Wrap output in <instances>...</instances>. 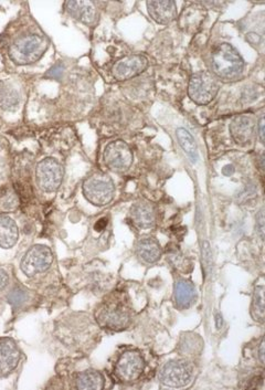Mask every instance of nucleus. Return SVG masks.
Segmentation results:
<instances>
[{"mask_svg": "<svg viewBox=\"0 0 265 390\" xmlns=\"http://www.w3.org/2000/svg\"><path fill=\"white\" fill-rule=\"evenodd\" d=\"M212 72L219 80L230 82L240 78L244 61L239 51L229 43H221L211 56Z\"/></svg>", "mask_w": 265, "mask_h": 390, "instance_id": "f257e3e1", "label": "nucleus"}, {"mask_svg": "<svg viewBox=\"0 0 265 390\" xmlns=\"http://www.w3.org/2000/svg\"><path fill=\"white\" fill-rule=\"evenodd\" d=\"M49 47V39L45 34H27L19 37L9 48V57L18 65L36 63Z\"/></svg>", "mask_w": 265, "mask_h": 390, "instance_id": "f03ea898", "label": "nucleus"}, {"mask_svg": "<svg viewBox=\"0 0 265 390\" xmlns=\"http://www.w3.org/2000/svg\"><path fill=\"white\" fill-rule=\"evenodd\" d=\"M95 318L100 327L111 331H122L129 327L131 313L123 301H104L96 309Z\"/></svg>", "mask_w": 265, "mask_h": 390, "instance_id": "7ed1b4c3", "label": "nucleus"}, {"mask_svg": "<svg viewBox=\"0 0 265 390\" xmlns=\"http://www.w3.org/2000/svg\"><path fill=\"white\" fill-rule=\"evenodd\" d=\"M83 194L93 206H106L114 198L115 185L107 174L98 172L84 181Z\"/></svg>", "mask_w": 265, "mask_h": 390, "instance_id": "20e7f679", "label": "nucleus"}, {"mask_svg": "<svg viewBox=\"0 0 265 390\" xmlns=\"http://www.w3.org/2000/svg\"><path fill=\"white\" fill-rule=\"evenodd\" d=\"M219 89L220 82L213 73L200 71L190 78L188 94L195 103L206 105L218 94Z\"/></svg>", "mask_w": 265, "mask_h": 390, "instance_id": "39448f33", "label": "nucleus"}, {"mask_svg": "<svg viewBox=\"0 0 265 390\" xmlns=\"http://www.w3.org/2000/svg\"><path fill=\"white\" fill-rule=\"evenodd\" d=\"M193 376V364L186 360H173L166 362L158 373L159 382L171 388L187 386Z\"/></svg>", "mask_w": 265, "mask_h": 390, "instance_id": "423d86ee", "label": "nucleus"}, {"mask_svg": "<svg viewBox=\"0 0 265 390\" xmlns=\"http://www.w3.org/2000/svg\"><path fill=\"white\" fill-rule=\"evenodd\" d=\"M145 371V360L140 351H126L118 357L115 364L114 373L116 378L124 384L136 382Z\"/></svg>", "mask_w": 265, "mask_h": 390, "instance_id": "0eeeda50", "label": "nucleus"}, {"mask_svg": "<svg viewBox=\"0 0 265 390\" xmlns=\"http://www.w3.org/2000/svg\"><path fill=\"white\" fill-rule=\"evenodd\" d=\"M53 263V254L47 245H36L31 247L23 256L20 269L28 278L43 274Z\"/></svg>", "mask_w": 265, "mask_h": 390, "instance_id": "6e6552de", "label": "nucleus"}, {"mask_svg": "<svg viewBox=\"0 0 265 390\" xmlns=\"http://www.w3.org/2000/svg\"><path fill=\"white\" fill-rule=\"evenodd\" d=\"M63 167L52 157L42 159L36 167V184L45 192H56L59 189L63 179Z\"/></svg>", "mask_w": 265, "mask_h": 390, "instance_id": "1a4fd4ad", "label": "nucleus"}, {"mask_svg": "<svg viewBox=\"0 0 265 390\" xmlns=\"http://www.w3.org/2000/svg\"><path fill=\"white\" fill-rule=\"evenodd\" d=\"M134 155L127 143L122 140L113 141L104 151L106 167L113 172H126L133 164Z\"/></svg>", "mask_w": 265, "mask_h": 390, "instance_id": "9d476101", "label": "nucleus"}, {"mask_svg": "<svg viewBox=\"0 0 265 390\" xmlns=\"http://www.w3.org/2000/svg\"><path fill=\"white\" fill-rule=\"evenodd\" d=\"M148 60L142 54L124 57L113 65L112 74L118 81H126L140 76L147 69Z\"/></svg>", "mask_w": 265, "mask_h": 390, "instance_id": "9b49d317", "label": "nucleus"}, {"mask_svg": "<svg viewBox=\"0 0 265 390\" xmlns=\"http://www.w3.org/2000/svg\"><path fill=\"white\" fill-rule=\"evenodd\" d=\"M20 351L12 338H0V378L8 376L17 368Z\"/></svg>", "mask_w": 265, "mask_h": 390, "instance_id": "f8f14e48", "label": "nucleus"}, {"mask_svg": "<svg viewBox=\"0 0 265 390\" xmlns=\"http://www.w3.org/2000/svg\"><path fill=\"white\" fill-rule=\"evenodd\" d=\"M147 10L151 19L160 25H168L177 17V5L173 0L148 1Z\"/></svg>", "mask_w": 265, "mask_h": 390, "instance_id": "ddd939ff", "label": "nucleus"}, {"mask_svg": "<svg viewBox=\"0 0 265 390\" xmlns=\"http://www.w3.org/2000/svg\"><path fill=\"white\" fill-rule=\"evenodd\" d=\"M255 130V121L252 115H240L230 124V133L237 144L246 145L251 143Z\"/></svg>", "mask_w": 265, "mask_h": 390, "instance_id": "4468645a", "label": "nucleus"}, {"mask_svg": "<svg viewBox=\"0 0 265 390\" xmlns=\"http://www.w3.org/2000/svg\"><path fill=\"white\" fill-rule=\"evenodd\" d=\"M131 220L138 228L151 229L156 225V209L149 201H140L131 208Z\"/></svg>", "mask_w": 265, "mask_h": 390, "instance_id": "2eb2a0df", "label": "nucleus"}, {"mask_svg": "<svg viewBox=\"0 0 265 390\" xmlns=\"http://www.w3.org/2000/svg\"><path fill=\"white\" fill-rule=\"evenodd\" d=\"M65 7L71 17L85 25H93L98 19V12L91 1H67Z\"/></svg>", "mask_w": 265, "mask_h": 390, "instance_id": "dca6fc26", "label": "nucleus"}, {"mask_svg": "<svg viewBox=\"0 0 265 390\" xmlns=\"http://www.w3.org/2000/svg\"><path fill=\"white\" fill-rule=\"evenodd\" d=\"M206 17V9L199 3H191L184 9L179 17V27L187 32H193L200 27Z\"/></svg>", "mask_w": 265, "mask_h": 390, "instance_id": "f3484780", "label": "nucleus"}, {"mask_svg": "<svg viewBox=\"0 0 265 390\" xmlns=\"http://www.w3.org/2000/svg\"><path fill=\"white\" fill-rule=\"evenodd\" d=\"M136 254L142 263L153 265L162 258V247L155 238H140L136 243Z\"/></svg>", "mask_w": 265, "mask_h": 390, "instance_id": "a211bd4d", "label": "nucleus"}, {"mask_svg": "<svg viewBox=\"0 0 265 390\" xmlns=\"http://www.w3.org/2000/svg\"><path fill=\"white\" fill-rule=\"evenodd\" d=\"M197 291L195 285L188 280L180 279L173 287V301L179 309H188L195 303Z\"/></svg>", "mask_w": 265, "mask_h": 390, "instance_id": "6ab92c4d", "label": "nucleus"}, {"mask_svg": "<svg viewBox=\"0 0 265 390\" xmlns=\"http://www.w3.org/2000/svg\"><path fill=\"white\" fill-rule=\"evenodd\" d=\"M19 239V229L17 223L8 216L0 217V247L10 249Z\"/></svg>", "mask_w": 265, "mask_h": 390, "instance_id": "aec40b11", "label": "nucleus"}, {"mask_svg": "<svg viewBox=\"0 0 265 390\" xmlns=\"http://www.w3.org/2000/svg\"><path fill=\"white\" fill-rule=\"evenodd\" d=\"M104 377L100 371H84L78 373L76 379V388L82 390H100L103 389Z\"/></svg>", "mask_w": 265, "mask_h": 390, "instance_id": "412c9836", "label": "nucleus"}, {"mask_svg": "<svg viewBox=\"0 0 265 390\" xmlns=\"http://www.w3.org/2000/svg\"><path fill=\"white\" fill-rule=\"evenodd\" d=\"M20 103V95L17 90L8 82H3L0 87V107L3 111H14Z\"/></svg>", "mask_w": 265, "mask_h": 390, "instance_id": "4be33fe9", "label": "nucleus"}, {"mask_svg": "<svg viewBox=\"0 0 265 390\" xmlns=\"http://www.w3.org/2000/svg\"><path fill=\"white\" fill-rule=\"evenodd\" d=\"M176 135L182 151L187 154L191 162L197 163L199 158L198 148H197V144H195L193 135L190 134L186 128L182 127L177 128Z\"/></svg>", "mask_w": 265, "mask_h": 390, "instance_id": "5701e85b", "label": "nucleus"}, {"mask_svg": "<svg viewBox=\"0 0 265 390\" xmlns=\"http://www.w3.org/2000/svg\"><path fill=\"white\" fill-rule=\"evenodd\" d=\"M20 201L17 192L12 188L0 190V214H10L19 208Z\"/></svg>", "mask_w": 265, "mask_h": 390, "instance_id": "b1692460", "label": "nucleus"}, {"mask_svg": "<svg viewBox=\"0 0 265 390\" xmlns=\"http://www.w3.org/2000/svg\"><path fill=\"white\" fill-rule=\"evenodd\" d=\"M251 314L254 320H257L259 323L264 322V287H255V290H254Z\"/></svg>", "mask_w": 265, "mask_h": 390, "instance_id": "393cba45", "label": "nucleus"}, {"mask_svg": "<svg viewBox=\"0 0 265 390\" xmlns=\"http://www.w3.org/2000/svg\"><path fill=\"white\" fill-rule=\"evenodd\" d=\"M63 73V65L62 64H56L54 67L51 68L50 70L47 71L45 74V78L56 79L59 80Z\"/></svg>", "mask_w": 265, "mask_h": 390, "instance_id": "a878e982", "label": "nucleus"}, {"mask_svg": "<svg viewBox=\"0 0 265 390\" xmlns=\"http://www.w3.org/2000/svg\"><path fill=\"white\" fill-rule=\"evenodd\" d=\"M257 232H259V238L264 239V210H259L257 217Z\"/></svg>", "mask_w": 265, "mask_h": 390, "instance_id": "bb28decb", "label": "nucleus"}, {"mask_svg": "<svg viewBox=\"0 0 265 390\" xmlns=\"http://www.w3.org/2000/svg\"><path fill=\"white\" fill-rule=\"evenodd\" d=\"M25 293L20 292V291L14 290L12 291V294L8 296V300L10 303L12 304H20L25 301Z\"/></svg>", "mask_w": 265, "mask_h": 390, "instance_id": "cd10ccee", "label": "nucleus"}, {"mask_svg": "<svg viewBox=\"0 0 265 390\" xmlns=\"http://www.w3.org/2000/svg\"><path fill=\"white\" fill-rule=\"evenodd\" d=\"M8 274L3 268H0V291H3L8 285Z\"/></svg>", "mask_w": 265, "mask_h": 390, "instance_id": "c85d7f7f", "label": "nucleus"}, {"mask_svg": "<svg viewBox=\"0 0 265 390\" xmlns=\"http://www.w3.org/2000/svg\"><path fill=\"white\" fill-rule=\"evenodd\" d=\"M259 141L264 144V117L261 116L259 121Z\"/></svg>", "mask_w": 265, "mask_h": 390, "instance_id": "c756f323", "label": "nucleus"}, {"mask_svg": "<svg viewBox=\"0 0 265 390\" xmlns=\"http://www.w3.org/2000/svg\"><path fill=\"white\" fill-rule=\"evenodd\" d=\"M106 225H107V219H106V218H102L98 223H95L94 229L96 232H102V230L105 228Z\"/></svg>", "mask_w": 265, "mask_h": 390, "instance_id": "7c9ffc66", "label": "nucleus"}, {"mask_svg": "<svg viewBox=\"0 0 265 390\" xmlns=\"http://www.w3.org/2000/svg\"><path fill=\"white\" fill-rule=\"evenodd\" d=\"M259 358L261 364H264V340H261V344H259Z\"/></svg>", "mask_w": 265, "mask_h": 390, "instance_id": "2f4dec72", "label": "nucleus"}, {"mask_svg": "<svg viewBox=\"0 0 265 390\" xmlns=\"http://www.w3.org/2000/svg\"><path fill=\"white\" fill-rule=\"evenodd\" d=\"M221 325H222V318H221V315H217V327L220 329Z\"/></svg>", "mask_w": 265, "mask_h": 390, "instance_id": "473e14b6", "label": "nucleus"}]
</instances>
